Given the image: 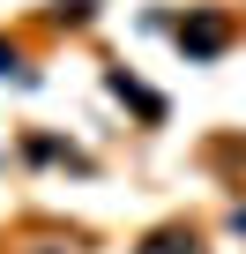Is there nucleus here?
I'll list each match as a JSON object with an SVG mask.
<instances>
[{
	"instance_id": "nucleus-1",
	"label": "nucleus",
	"mask_w": 246,
	"mask_h": 254,
	"mask_svg": "<svg viewBox=\"0 0 246 254\" xmlns=\"http://www.w3.org/2000/svg\"><path fill=\"white\" fill-rule=\"evenodd\" d=\"M216 45H224V23H194L187 30V53H216Z\"/></svg>"
},
{
	"instance_id": "nucleus-2",
	"label": "nucleus",
	"mask_w": 246,
	"mask_h": 254,
	"mask_svg": "<svg viewBox=\"0 0 246 254\" xmlns=\"http://www.w3.org/2000/svg\"><path fill=\"white\" fill-rule=\"evenodd\" d=\"M135 254H194V239H187V232H157V239L135 247Z\"/></svg>"
},
{
	"instance_id": "nucleus-3",
	"label": "nucleus",
	"mask_w": 246,
	"mask_h": 254,
	"mask_svg": "<svg viewBox=\"0 0 246 254\" xmlns=\"http://www.w3.org/2000/svg\"><path fill=\"white\" fill-rule=\"evenodd\" d=\"M8 67H15V53H8V45H0V75H8Z\"/></svg>"
}]
</instances>
